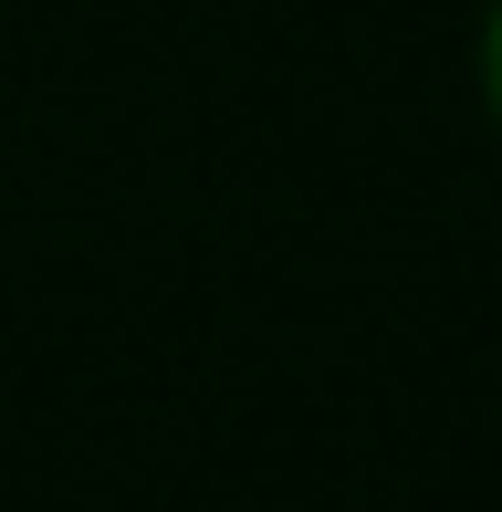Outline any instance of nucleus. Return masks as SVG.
<instances>
[{
	"mask_svg": "<svg viewBox=\"0 0 502 512\" xmlns=\"http://www.w3.org/2000/svg\"><path fill=\"white\" fill-rule=\"evenodd\" d=\"M482 105H492V126H502V0H492V21H482Z\"/></svg>",
	"mask_w": 502,
	"mask_h": 512,
	"instance_id": "f257e3e1",
	"label": "nucleus"
}]
</instances>
